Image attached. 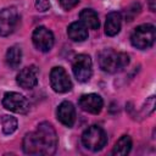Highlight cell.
I'll return each instance as SVG.
<instances>
[{
	"instance_id": "cell-13",
	"label": "cell",
	"mask_w": 156,
	"mask_h": 156,
	"mask_svg": "<svg viewBox=\"0 0 156 156\" xmlns=\"http://www.w3.org/2000/svg\"><path fill=\"white\" fill-rule=\"evenodd\" d=\"M121 24H122V16L119 12H110L106 17V23H105V33L108 37H115L119 33L121 30Z\"/></svg>"
},
{
	"instance_id": "cell-18",
	"label": "cell",
	"mask_w": 156,
	"mask_h": 156,
	"mask_svg": "<svg viewBox=\"0 0 156 156\" xmlns=\"http://www.w3.org/2000/svg\"><path fill=\"white\" fill-rule=\"evenodd\" d=\"M1 124H2V132L5 134H12L17 129V119L9 115L2 116Z\"/></svg>"
},
{
	"instance_id": "cell-20",
	"label": "cell",
	"mask_w": 156,
	"mask_h": 156,
	"mask_svg": "<svg viewBox=\"0 0 156 156\" xmlns=\"http://www.w3.org/2000/svg\"><path fill=\"white\" fill-rule=\"evenodd\" d=\"M78 2H79V0H58L60 6L66 11H68V10L73 9L74 6H77Z\"/></svg>"
},
{
	"instance_id": "cell-22",
	"label": "cell",
	"mask_w": 156,
	"mask_h": 156,
	"mask_svg": "<svg viewBox=\"0 0 156 156\" xmlns=\"http://www.w3.org/2000/svg\"><path fill=\"white\" fill-rule=\"evenodd\" d=\"M147 5H149V9L151 11L156 10V0H147Z\"/></svg>"
},
{
	"instance_id": "cell-1",
	"label": "cell",
	"mask_w": 156,
	"mask_h": 156,
	"mask_svg": "<svg viewBox=\"0 0 156 156\" xmlns=\"http://www.w3.org/2000/svg\"><path fill=\"white\" fill-rule=\"evenodd\" d=\"M23 151L27 155H52L57 147V134L54 127L48 123H40L34 132L26 134L22 143Z\"/></svg>"
},
{
	"instance_id": "cell-19",
	"label": "cell",
	"mask_w": 156,
	"mask_h": 156,
	"mask_svg": "<svg viewBox=\"0 0 156 156\" xmlns=\"http://www.w3.org/2000/svg\"><path fill=\"white\" fill-rule=\"evenodd\" d=\"M139 12H140V5H139V4H133V5H130V6L126 10L127 21H132Z\"/></svg>"
},
{
	"instance_id": "cell-4",
	"label": "cell",
	"mask_w": 156,
	"mask_h": 156,
	"mask_svg": "<svg viewBox=\"0 0 156 156\" xmlns=\"http://www.w3.org/2000/svg\"><path fill=\"white\" fill-rule=\"evenodd\" d=\"M82 143L90 151H100L107 143V135L101 127L90 126L82 134Z\"/></svg>"
},
{
	"instance_id": "cell-10",
	"label": "cell",
	"mask_w": 156,
	"mask_h": 156,
	"mask_svg": "<svg viewBox=\"0 0 156 156\" xmlns=\"http://www.w3.org/2000/svg\"><path fill=\"white\" fill-rule=\"evenodd\" d=\"M38 76H39V71L38 68L32 65L28 67H24L20 71V73L17 74V84L23 88V89H32L38 84Z\"/></svg>"
},
{
	"instance_id": "cell-16",
	"label": "cell",
	"mask_w": 156,
	"mask_h": 156,
	"mask_svg": "<svg viewBox=\"0 0 156 156\" xmlns=\"http://www.w3.org/2000/svg\"><path fill=\"white\" fill-rule=\"evenodd\" d=\"M132 149V139L129 135H122L117 143L115 144L113 149H112V154L117 155V156H124L128 155L129 151Z\"/></svg>"
},
{
	"instance_id": "cell-3",
	"label": "cell",
	"mask_w": 156,
	"mask_h": 156,
	"mask_svg": "<svg viewBox=\"0 0 156 156\" xmlns=\"http://www.w3.org/2000/svg\"><path fill=\"white\" fill-rule=\"evenodd\" d=\"M155 35H156V32L152 24H149V23L140 24L133 30L130 35V43L134 48L139 50H145L152 46L155 41Z\"/></svg>"
},
{
	"instance_id": "cell-6",
	"label": "cell",
	"mask_w": 156,
	"mask_h": 156,
	"mask_svg": "<svg viewBox=\"0 0 156 156\" xmlns=\"http://www.w3.org/2000/svg\"><path fill=\"white\" fill-rule=\"evenodd\" d=\"M2 106L16 113H27L29 111V102L27 98L16 91H9L4 95Z\"/></svg>"
},
{
	"instance_id": "cell-9",
	"label": "cell",
	"mask_w": 156,
	"mask_h": 156,
	"mask_svg": "<svg viewBox=\"0 0 156 156\" xmlns=\"http://www.w3.org/2000/svg\"><path fill=\"white\" fill-rule=\"evenodd\" d=\"M32 40H33L34 46L38 50H40L43 52H46L54 45V34L46 27H38L33 32Z\"/></svg>"
},
{
	"instance_id": "cell-8",
	"label": "cell",
	"mask_w": 156,
	"mask_h": 156,
	"mask_svg": "<svg viewBox=\"0 0 156 156\" xmlns=\"http://www.w3.org/2000/svg\"><path fill=\"white\" fill-rule=\"evenodd\" d=\"M50 84L56 93H67L72 88V82L62 67H54L50 72Z\"/></svg>"
},
{
	"instance_id": "cell-2",
	"label": "cell",
	"mask_w": 156,
	"mask_h": 156,
	"mask_svg": "<svg viewBox=\"0 0 156 156\" xmlns=\"http://www.w3.org/2000/svg\"><path fill=\"white\" fill-rule=\"evenodd\" d=\"M98 60L100 68L107 73L121 72L129 63V56L126 52H118L113 49H104L100 51Z\"/></svg>"
},
{
	"instance_id": "cell-5",
	"label": "cell",
	"mask_w": 156,
	"mask_h": 156,
	"mask_svg": "<svg viewBox=\"0 0 156 156\" xmlns=\"http://www.w3.org/2000/svg\"><path fill=\"white\" fill-rule=\"evenodd\" d=\"M72 71L78 82H88L93 73V62L89 55H77L72 63Z\"/></svg>"
},
{
	"instance_id": "cell-15",
	"label": "cell",
	"mask_w": 156,
	"mask_h": 156,
	"mask_svg": "<svg viewBox=\"0 0 156 156\" xmlns=\"http://www.w3.org/2000/svg\"><path fill=\"white\" fill-rule=\"evenodd\" d=\"M79 18H80V22L90 29H98L100 26L98 13L94 10H90V9L82 10V12L79 13Z\"/></svg>"
},
{
	"instance_id": "cell-7",
	"label": "cell",
	"mask_w": 156,
	"mask_h": 156,
	"mask_svg": "<svg viewBox=\"0 0 156 156\" xmlns=\"http://www.w3.org/2000/svg\"><path fill=\"white\" fill-rule=\"evenodd\" d=\"M18 24V12L15 7L0 10V37L10 35Z\"/></svg>"
},
{
	"instance_id": "cell-11",
	"label": "cell",
	"mask_w": 156,
	"mask_h": 156,
	"mask_svg": "<svg viewBox=\"0 0 156 156\" xmlns=\"http://www.w3.org/2000/svg\"><path fill=\"white\" fill-rule=\"evenodd\" d=\"M78 105L83 111L93 113V115H98L104 106V101L100 95L91 93V94L82 95L78 101Z\"/></svg>"
},
{
	"instance_id": "cell-21",
	"label": "cell",
	"mask_w": 156,
	"mask_h": 156,
	"mask_svg": "<svg viewBox=\"0 0 156 156\" xmlns=\"http://www.w3.org/2000/svg\"><path fill=\"white\" fill-rule=\"evenodd\" d=\"M35 7L40 12H45L50 9V1L49 0H37L35 1Z\"/></svg>"
},
{
	"instance_id": "cell-17",
	"label": "cell",
	"mask_w": 156,
	"mask_h": 156,
	"mask_svg": "<svg viewBox=\"0 0 156 156\" xmlns=\"http://www.w3.org/2000/svg\"><path fill=\"white\" fill-rule=\"evenodd\" d=\"M22 61V49L18 45H13L9 48L6 52V63L11 68H17Z\"/></svg>"
},
{
	"instance_id": "cell-14",
	"label": "cell",
	"mask_w": 156,
	"mask_h": 156,
	"mask_svg": "<svg viewBox=\"0 0 156 156\" xmlns=\"http://www.w3.org/2000/svg\"><path fill=\"white\" fill-rule=\"evenodd\" d=\"M67 35L73 41H84L88 39V29L82 22H73L67 28Z\"/></svg>"
},
{
	"instance_id": "cell-12",
	"label": "cell",
	"mask_w": 156,
	"mask_h": 156,
	"mask_svg": "<svg viewBox=\"0 0 156 156\" xmlns=\"http://www.w3.org/2000/svg\"><path fill=\"white\" fill-rule=\"evenodd\" d=\"M57 119L66 127L71 128L74 124L76 121V110L72 102L69 101H62L57 107Z\"/></svg>"
}]
</instances>
